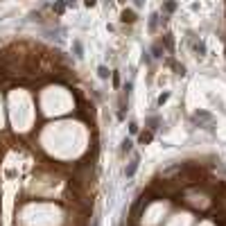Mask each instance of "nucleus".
<instances>
[{
  "label": "nucleus",
  "mask_w": 226,
  "mask_h": 226,
  "mask_svg": "<svg viewBox=\"0 0 226 226\" xmlns=\"http://www.w3.org/2000/svg\"><path fill=\"white\" fill-rule=\"evenodd\" d=\"M120 2H125V0H120Z\"/></svg>",
  "instance_id": "ddd939ff"
},
{
  "label": "nucleus",
  "mask_w": 226,
  "mask_h": 226,
  "mask_svg": "<svg viewBox=\"0 0 226 226\" xmlns=\"http://www.w3.org/2000/svg\"><path fill=\"white\" fill-rule=\"evenodd\" d=\"M167 97H170V95H167V93H163V95H161V97H158V104H163V102H167Z\"/></svg>",
  "instance_id": "1a4fd4ad"
},
{
  "label": "nucleus",
  "mask_w": 226,
  "mask_h": 226,
  "mask_svg": "<svg viewBox=\"0 0 226 226\" xmlns=\"http://www.w3.org/2000/svg\"><path fill=\"white\" fill-rule=\"evenodd\" d=\"M129 149H131V140L127 138L125 143H122V152H129Z\"/></svg>",
  "instance_id": "0eeeda50"
},
{
  "label": "nucleus",
  "mask_w": 226,
  "mask_h": 226,
  "mask_svg": "<svg viewBox=\"0 0 226 226\" xmlns=\"http://www.w3.org/2000/svg\"><path fill=\"white\" fill-rule=\"evenodd\" d=\"M152 138H154V134H152V131H143V134H140V143H143V145H147V143H152Z\"/></svg>",
  "instance_id": "7ed1b4c3"
},
{
  "label": "nucleus",
  "mask_w": 226,
  "mask_h": 226,
  "mask_svg": "<svg viewBox=\"0 0 226 226\" xmlns=\"http://www.w3.org/2000/svg\"><path fill=\"white\" fill-rule=\"evenodd\" d=\"M134 2H136V7H143V0H134Z\"/></svg>",
  "instance_id": "9b49d317"
},
{
  "label": "nucleus",
  "mask_w": 226,
  "mask_h": 226,
  "mask_svg": "<svg viewBox=\"0 0 226 226\" xmlns=\"http://www.w3.org/2000/svg\"><path fill=\"white\" fill-rule=\"evenodd\" d=\"M97 72H100V77H102V79H106V77H109V70L104 68V66H100V68H97Z\"/></svg>",
  "instance_id": "423d86ee"
},
{
  "label": "nucleus",
  "mask_w": 226,
  "mask_h": 226,
  "mask_svg": "<svg viewBox=\"0 0 226 226\" xmlns=\"http://www.w3.org/2000/svg\"><path fill=\"white\" fill-rule=\"evenodd\" d=\"M192 48H194V52L199 54V56L206 54V45H204V41H192Z\"/></svg>",
  "instance_id": "f03ea898"
},
{
  "label": "nucleus",
  "mask_w": 226,
  "mask_h": 226,
  "mask_svg": "<svg viewBox=\"0 0 226 226\" xmlns=\"http://www.w3.org/2000/svg\"><path fill=\"white\" fill-rule=\"evenodd\" d=\"M95 2H97V0H86V5H88V7H93Z\"/></svg>",
  "instance_id": "9d476101"
},
{
  "label": "nucleus",
  "mask_w": 226,
  "mask_h": 226,
  "mask_svg": "<svg viewBox=\"0 0 226 226\" xmlns=\"http://www.w3.org/2000/svg\"><path fill=\"white\" fill-rule=\"evenodd\" d=\"M66 5H75V0H66Z\"/></svg>",
  "instance_id": "f8f14e48"
},
{
  "label": "nucleus",
  "mask_w": 226,
  "mask_h": 226,
  "mask_svg": "<svg viewBox=\"0 0 226 226\" xmlns=\"http://www.w3.org/2000/svg\"><path fill=\"white\" fill-rule=\"evenodd\" d=\"M136 167H138V158H134V163H131V165H129V170H127V172H125V174H127V176H131V174H134V172H136Z\"/></svg>",
  "instance_id": "39448f33"
},
{
  "label": "nucleus",
  "mask_w": 226,
  "mask_h": 226,
  "mask_svg": "<svg viewBox=\"0 0 226 226\" xmlns=\"http://www.w3.org/2000/svg\"><path fill=\"white\" fill-rule=\"evenodd\" d=\"M156 18H158V16L154 14V16H152V21H149V30H154V27H156Z\"/></svg>",
  "instance_id": "6e6552de"
},
{
  "label": "nucleus",
  "mask_w": 226,
  "mask_h": 226,
  "mask_svg": "<svg viewBox=\"0 0 226 226\" xmlns=\"http://www.w3.org/2000/svg\"><path fill=\"white\" fill-rule=\"evenodd\" d=\"M163 9H165V12H167V14H172V12H174V9H176V2H174V0H167V2H165V7H163Z\"/></svg>",
  "instance_id": "20e7f679"
},
{
  "label": "nucleus",
  "mask_w": 226,
  "mask_h": 226,
  "mask_svg": "<svg viewBox=\"0 0 226 226\" xmlns=\"http://www.w3.org/2000/svg\"><path fill=\"white\" fill-rule=\"evenodd\" d=\"M120 21H122V23H134V21H136V14L131 12V9H125L122 16H120Z\"/></svg>",
  "instance_id": "f257e3e1"
}]
</instances>
